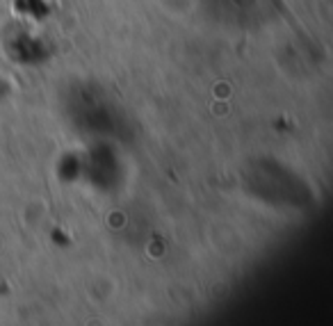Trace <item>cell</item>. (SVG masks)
I'll return each mask as SVG.
<instances>
[{
  "instance_id": "6da1fadb",
  "label": "cell",
  "mask_w": 333,
  "mask_h": 326,
  "mask_svg": "<svg viewBox=\"0 0 333 326\" xmlns=\"http://www.w3.org/2000/svg\"><path fill=\"white\" fill-rule=\"evenodd\" d=\"M85 326H105V324H103L101 320H96V317H94V320H89V322H87Z\"/></svg>"
}]
</instances>
